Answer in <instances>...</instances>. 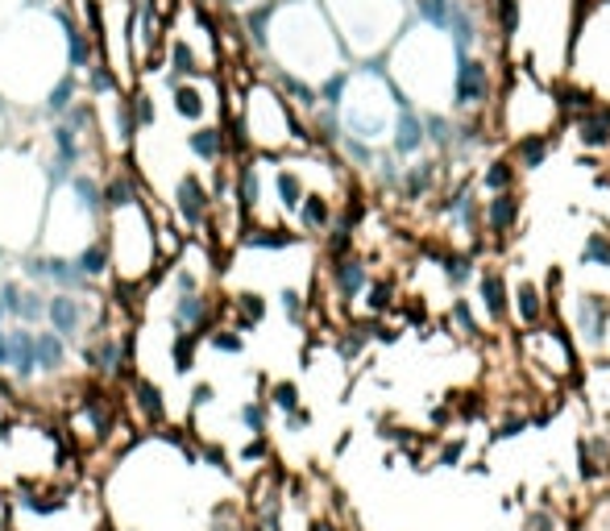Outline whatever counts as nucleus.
Listing matches in <instances>:
<instances>
[{
	"mask_svg": "<svg viewBox=\"0 0 610 531\" xmlns=\"http://www.w3.org/2000/svg\"><path fill=\"white\" fill-rule=\"evenodd\" d=\"M92 38L75 34L59 4H25L0 29V100L9 109L59 116L79 96Z\"/></svg>",
	"mask_w": 610,
	"mask_h": 531,
	"instance_id": "1",
	"label": "nucleus"
},
{
	"mask_svg": "<svg viewBox=\"0 0 610 531\" xmlns=\"http://www.w3.org/2000/svg\"><path fill=\"white\" fill-rule=\"evenodd\" d=\"M254 22L258 34V54L275 79L307 84V88H325L345 71V50L336 42L329 25V13L320 0H270L266 9L241 17Z\"/></svg>",
	"mask_w": 610,
	"mask_h": 531,
	"instance_id": "2",
	"label": "nucleus"
},
{
	"mask_svg": "<svg viewBox=\"0 0 610 531\" xmlns=\"http://www.w3.org/2000/svg\"><path fill=\"white\" fill-rule=\"evenodd\" d=\"M100 241L109 254L117 295L150 287L166 266L158 245V212L150 204L138 175L120 170L104 179V212H100Z\"/></svg>",
	"mask_w": 610,
	"mask_h": 531,
	"instance_id": "3",
	"label": "nucleus"
},
{
	"mask_svg": "<svg viewBox=\"0 0 610 531\" xmlns=\"http://www.w3.org/2000/svg\"><path fill=\"white\" fill-rule=\"evenodd\" d=\"M229 138L237 154H291L312 146L307 121L295 113L275 75H250L241 88H229Z\"/></svg>",
	"mask_w": 610,
	"mask_h": 531,
	"instance_id": "4",
	"label": "nucleus"
},
{
	"mask_svg": "<svg viewBox=\"0 0 610 531\" xmlns=\"http://www.w3.org/2000/svg\"><path fill=\"white\" fill-rule=\"evenodd\" d=\"M582 17V0H503V42H511L519 67L541 79H557L569 67L573 29Z\"/></svg>",
	"mask_w": 610,
	"mask_h": 531,
	"instance_id": "5",
	"label": "nucleus"
},
{
	"mask_svg": "<svg viewBox=\"0 0 610 531\" xmlns=\"http://www.w3.org/2000/svg\"><path fill=\"white\" fill-rule=\"evenodd\" d=\"M50 200V175L29 146L0 150V250L29 254L38 245L42 212Z\"/></svg>",
	"mask_w": 610,
	"mask_h": 531,
	"instance_id": "6",
	"label": "nucleus"
},
{
	"mask_svg": "<svg viewBox=\"0 0 610 531\" xmlns=\"http://www.w3.org/2000/svg\"><path fill=\"white\" fill-rule=\"evenodd\" d=\"M336 42L353 59H378L407 25V0H320Z\"/></svg>",
	"mask_w": 610,
	"mask_h": 531,
	"instance_id": "7",
	"label": "nucleus"
},
{
	"mask_svg": "<svg viewBox=\"0 0 610 531\" xmlns=\"http://www.w3.org/2000/svg\"><path fill=\"white\" fill-rule=\"evenodd\" d=\"M104 300L96 295H79V291H54L47 295V324L67 341V345H79L84 332L92 328V320L100 316Z\"/></svg>",
	"mask_w": 610,
	"mask_h": 531,
	"instance_id": "8",
	"label": "nucleus"
},
{
	"mask_svg": "<svg viewBox=\"0 0 610 531\" xmlns=\"http://www.w3.org/2000/svg\"><path fill=\"white\" fill-rule=\"evenodd\" d=\"M125 403H129V412L138 419L141 428H166V419H170V407H166V394L158 391V382L154 378H145V374H129L125 378Z\"/></svg>",
	"mask_w": 610,
	"mask_h": 531,
	"instance_id": "9",
	"label": "nucleus"
},
{
	"mask_svg": "<svg viewBox=\"0 0 610 531\" xmlns=\"http://www.w3.org/2000/svg\"><path fill=\"white\" fill-rule=\"evenodd\" d=\"M494 96V71L486 59H461L457 79H453V109H482Z\"/></svg>",
	"mask_w": 610,
	"mask_h": 531,
	"instance_id": "10",
	"label": "nucleus"
},
{
	"mask_svg": "<svg viewBox=\"0 0 610 531\" xmlns=\"http://www.w3.org/2000/svg\"><path fill=\"white\" fill-rule=\"evenodd\" d=\"M9 374L29 387L34 378H38V353H34V328H25V324H13L9 328Z\"/></svg>",
	"mask_w": 610,
	"mask_h": 531,
	"instance_id": "11",
	"label": "nucleus"
},
{
	"mask_svg": "<svg viewBox=\"0 0 610 531\" xmlns=\"http://www.w3.org/2000/svg\"><path fill=\"white\" fill-rule=\"evenodd\" d=\"M332 287H336V295L341 300H357L366 287H370V270H366V262L353 254H336L332 262Z\"/></svg>",
	"mask_w": 610,
	"mask_h": 531,
	"instance_id": "12",
	"label": "nucleus"
},
{
	"mask_svg": "<svg viewBox=\"0 0 610 531\" xmlns=\"http://www.w3.org/2000/svg\"><path fill=\"white\" fill-rule=\"evenodd\" d=\"M200 345H204V337H200V332H188V328H170V337H166V362H170V370L179 374V378H188V374L195 370Z\"/></svg>",
	"mask_w": 610,
	"mask_h": 531,
	"instance_id": "13",
	"label": "nucleus"
},
{
	"mask_svg": "<svg viewBox=\"0 0 610 531\" xmlns=\"http://www.w3.org/2000/svg\"><path fill=\"white\" fill-rule=\"evenodd\" d=\"M34 353H38V378H59L67 370V341L54 328L34 332Z\"/></svg>",
	"mask_w": 610,
	"mask_h": 531,
	"instance_id": "14",
	"label": "nucleus"
},
{
	"mask_svg": "<svg viewBox=\"0 0 610 531\" xmlns=\"http://www.w3.org/2000/svg\"><path fill=\"white\" fill-rule=\"evenodd\" d=\"M607 324H610V300L602 295H582L577 303V328L589 345H602L607 341Z\"/></svg>",
	"mask_w": 610,
	"mask_h": 531,
	"instance_id": "15",
	"label": "nucleus"
},
{
	"mask_svg": "<svg viewBox=\"0 0 610 531\" xmlns=\"http://www.w3.org/2000/svg\"><path fill=\"white\" fill-rule=\"evenodd\" d=\"M225 312H233V324L241 332H254L266 320V295H258V291H237V295L225 300Z\"/></svg>",
	"mask_w": 610,
	"mask_h": 531,
	"instance_id": "16",
	"label": "nucleus"
},
{
	"mask_svg": "<svg viewBox=\"0 0 610 531\" xmlns=\"http://www.w3.org/2000/svg\"><path fill=\"white\" fill-rule=\"evenodd\" d=\"M577 138H582V146H589V150L610 146V109H598V104L582 109V116H577Z\"/></svg>",
	"mask_w": 610,
	"mask_h": 531,
	"instance_id": "17",
	"label": "nucleus"
},
{
	"mask_svg": "<svg viewBox=\"0 0 610 531\" xmlns=\"http://www.w3.org/2000/svg\"><path fill=\"white\" fill-rule=\"evenodd\" d=\"M519 220V200L511 191H494V200H486V225L494 237H507Z\"/></svg>",
	"mask_w": 610,
	"mask_h": 531,
	"instance_id": "18",
	"label": "nucleus"
},
{
	"mask_svg": "<svg viewBox=\"0 0 610 531\" xmlns=\"http://www.w3.org/2000/svg\"><path fill=\"white\" fill-rule=\"evenodd\" d=\"M204 345L212 349V353H220V357H241L245 353V332L237 328V324H212L208 332H204Z\"/></svg>",
	"mask_w": 610,
	"mask_h": 531,
	"instance_id": "19",
	"label": "nucleus"
},
{
	"mask_svg": "<svg viewBox=\"0 0 610 531\" xmlns=\"http://www.w3.org/2000/svg\"><path fill=\"white\" fill-rule=\"evenodd\" d=\"M478 287H482L486 316H491V320H503V316H507V282H503V275H498V270H482Z\"/></svg>",
	"mask_w": 610,
	"mask_h": 531,
	"instance_id": "20",
	"label": "nucleus"
},
{
	"mask_svg": "<svg viewBox=\"0 0 610 531\" xmlns=\"http://www.w3.org/2000/svg\"><path fill=\"white\" fill-rule=\"evenodd\" d=\"M436 184V162H420V166H407V175H403V195L407 200H420L428 195Z\"/></svg>",
	"mask_w": 610,
	"mask_h": 531,
	"instance_id": "21",
	"label": "nucleus"
},
{
	"mask_svg": "<svg viewBox=\"0 0 610 531\" xmlns=\"http://www.w3.org/2000/svg\"><path fill=\"white\" fill-rule=\"evenodd\" d=\"M17 324L34 328V324H47V291L38 287H25L22 291V307H17Z\"/></svg>",
	"mask_w": 610,
	"mask_h": 531,
	"instance_id": "22",
	"label": "nucleus"
},
{
	"mask_svg": "<svg viewBox=\"0 0 610 531\" xmlns=\"http://www.w3.org/2000/svg\"><path fill=\"white\" fill-rule=\"evenodd\" d=\"M262 403L287 416V412H295L304 399H300V387H295V382H270V391H266V399H262Z\"/></svg>",
	"mask_w": 610,
	"mask_h": 531,
	"instance_id": "23",
	"label": "nucleus"
},
{
	"mask_svg": "<svg viewBox=\"0 0 610 531\" xmlns=\"http://www.w3.org/2000/svg\"><path fill=\"white\" fill-rule=\"evenodd\" d=\"M237 423H241L245 432H254V437H266V403H262V399L241 403V407H237Z\"/></svg>",
	"mask_w": 610,
	"mask_h": 531,
	"instance_id": "24",
	"label": "nucleus"
},
{
	"mask_svg": "<svg viewBox=\"0 0 610 531\" xmlns=\"http://www.w3.org/2000/svg\"><path fill=\"white\" fill-rule=\"evenodd\" d=\"M212 9L220 13V17H229V22H241V17H250V13H258L266 9L270 0H208Z\"/></svg>",
	"mask_w": 610,
	"mask_h": 531,
	"instance_id": "25",
	"label": "nucleus"
},
{
	"mask_svg": "<svg viewBox=\"0 0 610 531\" xmlns=\"http://www.w3.org/2000/svg\"><path fill=\"white\" fill-rule=\"evenodd\" d=\"M516 307H519V320L536 324V320H541V312H544L541 291H536L532 282H523V287H519V295H516Z\"/></svg>",
	"mask_w": 610,
	"mask_h": 531,
	"instance_id": "26",
	"label": "nucleus"
},
{
	"mask_svg": "<svg viewBox=\"0 0 610 531\" xmlns=\"http://www.w3.org/2000/svg\"><path fill=\"white\" fill-rule=\"evenodd\" d=\"M511 179H516V166H511V162H503V159L491 162V166L482 170V187H486V191H507Z\"/></svg>",
	"mask_w": 610,
	"mask_h": 531,
	"instance_id": "27",
	"label": "nucleus"
},
{
	"mask_svg": "<svg viewBox=\"0 0 610 531\" xmlns=\"http://www.w3.org/2000/svg\"><path fill=\"white\" fill-rule=\"evenodd\" d=\"M582 266H610V237L594 232L582 250Z\"/></svg>",
	"mask_w": 610,
	"mask_h": 531,
	"instance_id": "28",
	"label": "nucleus"
},
{
	"mask_svg": "<svg viewBox=\"0 0 610 531\" xmlns=\"http://www.w3.org/2000/svg\"><path fill=\"white\" fill-rule=\"evenodd\" d=\"M279 303H282V316H287V320H291V324H295V328H300V324H304V312H307L304 291H295V287H287V291H282V295H279Z\"/></svg>",
	"mask_w": 610,
	"mask_h": 531,
	"instance_id": "29",
	"label": "nucleus"
},
{
	"mask_svg": "<svg viewBox=\"0 0 610 531\" xmlns=\"http://www.w3.org/2000/svg\"><path fill=\"white\" fill-rule=\"evenodd\" d=\"M208 531H245L241 528V515H237L233 503H220V507L208 515Z\"/></svg>",
	"mask_w": 610,
	"mask_h": 531,
	"instance_id": "30",
	"label": "nucleus"
},
{
	"mask_svg": "<svg viewBox=\"0 0 610 531\" xmlns=\"http://www.w3.org/2000/svg\"><path fill=\"white\" fill-rule=\"evenodd\" d=\"M470 275H473L470 257H461V254L445 257V278L453 282V287H466V282H470Z\"/></svg>",
	"mask_w": 610,
	"mask_h": 531,
	"instance_id": "31",
	"label": "nucleus"
},
{
	"mask_svg": "<svg viewBox=\"0 0 610 531\" xmlns=\"http://www.w3.org/2000/svg\"><path fill=\"white\" fill-rule=\"evenodd\" d=\"M212 403H216V387H212V382H195V387H191V412H204Z\"/></svg>",
	"mask_w": 610,
	"mask_h": 531,
	"instance_id": "32",
	"label": "nucleus"
},
{
	"mask_svg": "<svg viewBox=\"0 0 610 531\" xmlns=\"http://www.w3.org/2000/svg\"><path fill=\"white\" fill-rule=\"evenodd\" d=\"M391 300H395V291H391L386 282H374V287H370V312H374V316H382V312L391 307Z\"/></svg>",
	"mask_w": 610,
	"mask_h": 531,
	"instance_id": "33",
	"label": "nucleus"
},
{
	"mask_svg": "<svg viewBox=\"0 0 610 531\" xmlns=\"http://www.w3.org/2000/svg\"><path fill=\"white\" fill-rule=\"evenodd\" d=\"M453 316H457V324L470 332V337H478V324H473V312H470V303L466 300H453Z\"/></svg>",
	"mask_w": 610,
	"mask_h": 531,
	"instance_id": "34",
	"label": "nucleus"
},
{
	"mask_svg": "<svg viewBox=\"0 0 610 531\" xmlns=\"http://www.w3.org/2000/svg\"><path fill=\"white\" fill-rule=\"evenodd\" d=\"M25 4H34V0H0V29H4V25L13 22V17L22 13Z\"/></svg>",
	"mask_w": 610,
	"mask_h": 531,
	"instance_id": "35",
	"label": "nucleus"
},
{
	"mask_svg": "<svg viewBox=\"0 0 610 531\" xmlns=\"http://www.w3.org/2000/svg\"><path fill=\"white\" fill-rule=\"evenodd\" d=\"M307 423H312V416L304 412V403H300L295 412H287V432H304Z\"/></svg>",
	"mask_w": 610,
	"mask_h": 531,
	"instance_id": "36",
	"label": "nucleus"
},
{
	"mask_svg": "<svg viewBox=\"0 0 610 531\" xmlns=\"http://www.w3.org/2000/svg\"><path fill=\"white\" fill-rule=\"evenodd\" d=\"M0 374H9V328L0 324Z\"/></svg>",
	"mask_w": 610,
	"mask_h": 531,
	"instance_id": "37",
	"label": "nucleus"
},
{
	"mask_svg": "<svg viewBox=\"0 0 610 531\" xmlns=\"http://www.w3.org/2000/svg\"><path fill=\"white\" fill-rule=\"evenodd\" d=\"M528 531H552V519H548V515H532V519H528Z\"/></svg>",
	"mask_w": 610,
	"mask_h": 531,
	"instance_id": "38",
	"label": "nucleus"
},
{
	"mask_svg": "<svg viewBox=\"0 0 610 531\" xmlns=\"http://www.w3.org/2000/svg\"><path fill=\"white\" fill-rule=\"evenodd\" d=\"M9 138V104L0 100V141Z\"/></svg>",
	"mask_w": 610,
	"mask_h": 531,
	"instance_id": "39",
	"label": "nucleus"
},
{
	"mask_svg": "<svg viewBox=\"0 0 610 531\" xmlns=\"http://www.w3.org/2000/svg\"><path fill=\"white\" fill-rule=\"evenodd\" d=\"M0 531H9V498H0Z\"/></svg>",
	"mask_w": 610,
	"mask_h": 531,
	"instance_id": "40",
	"label": "nucleus"
},
{
	"mask_svg": "<svg viewBox=\"0 0 610 531\" xmlns=\"http://www.w3.org/2000/svg\"><path fill=\"white\" fill-rule=\"evenodd\" d=\"M141 4H150V9H158V13H163V17H166V9H170L175 0H141Z\"/></svg>",
	"mask_w": 610,
	"mask_h": 531,
	"instance_id": "41",
	"label": "nucleus"
}]
</instances>
